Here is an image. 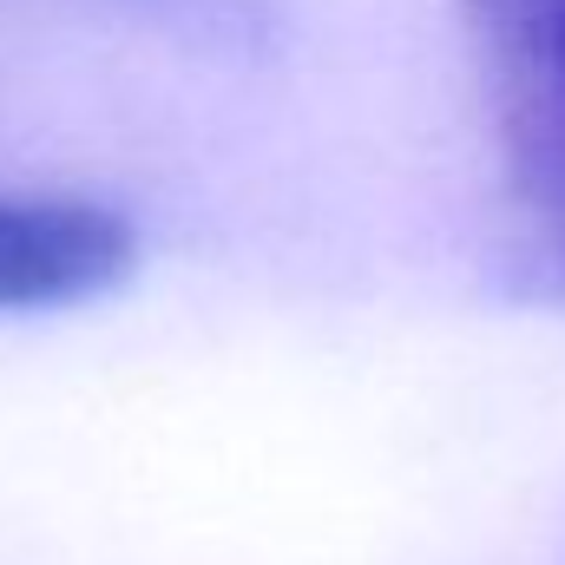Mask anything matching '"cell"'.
Wrapping results in <instances>:
<instances>
[{"instance_id":"1","label":"cell","mask_w":565,"mask_h":565,"mask_svg":"<svg viewBox=\"0 0 565 565\" xmlns=\"http://www.w3.org/2000/svg\"><path fill=\"white\" fill-rule=\"evenodd\" d=\"M520 204L565 237V0H460Z\"/></svg>"},{"instance_id":"2","label":"cell","mask_w":565,"mask_h":565,"mask_svg":"<svg viewBox=\"0 0 565 565\" xmlns=\"http://www.w3.org/2000/svg\"><path fill=\"white\" fill-rule=\"evenodd\" d=\"M139 231L99 198H0V309H66L132 277Z\"/></svg>"}]
</instances>
